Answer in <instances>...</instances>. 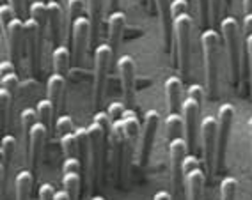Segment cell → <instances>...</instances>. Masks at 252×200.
Returning <instances> with one entry per match:
<instances>
[{"label":"cell","instance_id":"obj_39","mask_svg":"<svg viewBox=\"0 0 252 200\" xmlns=\"http://www.w3.org/2000/svg\"><path fill=\"white\" fill-rule=\"evenodd\" d=\"M55 193H57V191L54 190V186H52L50 182H46V184H43V186L39 188V200H54Z\"/></svg>","mask_w":252,"mask_h":200},{"label":"cell","instance_id":"obj_47","mask_svg":"<svg viewBox=\"0 0 252 200\" xmlns=\"http://www.w3.org/2000/svg\"><path fill=\"white\" fill-rule=\"evenodd\" d=\"M187 4H189V7H190V9H192V5L197 4V0H187Z\"/></svg>","mask_w":252,"mask_h":200},{"label":"cell","instance_id":"obj_5","mask_svg":"<svg viewBox=\"0 0 252 200\" xmlns=\"http://www.w3.org/2000/svg\"><path fill=\"white\" fill-rule=\"evenodd\" d=\"M169 154H171V186H172V199L181 200L185 188V172L183 163L189 154V143L181 137L174 138L169 145Z\"/></svg>","mask_w":252,"mask_h":200},{"label":"cell","instance_id":"obj_32","mask_svg":"<svg viewBox=\"0 0 252 200\" xmlns=\"http://www.w3.org/2000/svg\"><path fill=\"white\" fill-rule=\"evenodd\" d=\"M61 149L64 152V158H78L77 151V138H75V131L61 135Z\"/></svg>","mask_w":252,"mask_h":200},{"label":"cell","instance_id":"obj_33","mask_svg":"<svg viewBox=\"0 0 252 200\" xmlns=\"http://www.w3.org/2000/svg\"><path fill=\"white\" fill-rule=\"evenodd\" d=\"M238 182L234 177H224L220 182V197L222 200H236Z\"/></svg>","mask_w":252,"mask_h":200},{"label":"cell","instance_id":"obj_26","mask_svg":"<svg viewBox=\"0 0 252 200\" xmlns=\"http://www.w3.org/2000/svg\"><path fill=\"white\" fill-rule=\"evenodd\" d=\"M105 0H87L89 7V20H91V45H94L99 36V25H101V16H103Z\"/></svg>","mask_w":252,"mask_h":200},{"label":"cell","instance_id":"obj_1","mask_svg":"<svg viewBox=\"0 0 252 200\" xmlns=\"http://www.w3.org/2000/svg\"><path fill=\"white\" fill-rule=\"evenodd\" d=\"M190 30H192V16L187 0H172L174 62L180 67L183 78H187L190 73Z\"/></svg>","mask_w":252,"mask_h":200},{"label":"cell","instance_id":"obj_6","mask_svg":"<svg viewBox=\"0 0 252 200\" xmlns=\"http://www.w3.org/2000/svg\"><path fill=\"white\" fill-rule=\"evenodd\" d=\"M219 133H217V156H215V172H222L225 163V151H227V140H229L231 128L234 120V107L229 103H224L219 108Z\"/></svg>","mask_w":252,"mask_h":200},{"label":"cell","instance_id":"obj_51","mask_svg":"<svg viewBox=\"0 0 252 200\" xmlns=\"http://www.w3.org/2000/svg\"><path fill=\"white\" fill-rule=\"evenodd\" d=\"M142 2H144V4H148V0H142Z\"/></svg>","mask_w":252,"mask_h":200},{"label":"cell","instance_id":"obj_18","mask_svg":"<svg viewBox=\"0 0 252 200\" xmlns=\"http://www.w3.org/2000/svg\"><path fill=\"white\" fill-rule=\"evenodd\" d=\"M82 161L78 158H64L63 161V188L69 193V199L78 200L80 193Z\"/></svg>","mask_w":252,"mask_h":200},{"label":"cell","instance_id":"obj_11","mask_svg":"<svg viewBox=\"0 0 252 200\" xmlns=\"http://www.w3.org/2000/svg\"><path fill=\"white\" fill-rule=\"evenodd\" d=\"M160 124V115L157 110H148L144 115V124H142V131H140V140H139V151H137V161L140 167H144L149 161V154L153 149V140L157 135V128Z\"/></svg>","mask_w":252,"mask_h":200},{"label":"cell","instance_id":"obj_4","mask_svg":"<svg viewBox=\"0 0 252 200\" xmlns=\"http://www.w3.org/2000/svg\"><path fill=\"white\" fill-rule=\"evenodd\" d=\"M222 37L225 41V50L229 57V69H231V82L234 87L240 85V67H242V55H240V27L238 22L233 16H225L220 22Z\"/></svg>","mask_w":252,"mask_h":200},{"label":"cell","instance_id":"obj_14","mask_svg":"<svg viewBox=\"0 0 252 200\" xmlns=\"http://www.w3.org/2000/svg\"><path fill=\"white\" fill-rule=\"evenodd\" d=\"M203 107V101H199L195 98H190L187 96V99L181 105V110H183V120H185V140L189 143L190 152L194 154L195 147V138H197V119H199V112Z\"/></svg>","mask_w":252,"mask_h":200},{"label":"cell","instance_id":"obj_19","mask_svg":"<svg viewBox=\"0 0 252 200\" xmlns=\"http://www.w3.org/2000/svg\"><path fill=\"white\" fill-rule=\"evenodd\" d=\"M123 120H125V170L130 169V163H131V158H133V149H135V142H137V137H139V119L137 115L133 114V110H126L125 115H123Z\"/></svg>","mask_w":252,"mask_h":200},{"label":"cell","instance_id":"obj_48","mask_svg":"<svg viewBox=\"0 0 252 200\" xmlns=\"http://www.w3.org/2000/svg\"><path fill=\"white\" fill-rule=\"evenodd\" d=\"M249 129H251V140H252V117L249 119Z\"/></svg>","mask_w":252,"mask_h":200},{"label":"cell","instance_id":"obj_43","mask_svg":"<svg viewBox=\"0 0 252 200\" xmlns=\"http://www.w3.org/2000/svg\"><path fill=\"white\" fill-rule=\"evenodd\" d=\"M155 200H172V195L169 191H158L157 195H155Z\"/></svg>","mask_w":252,"mask_h":200},{"label":"cell","instance_id":"obj_9","mask_svg":"<svg viewBox=\"0 0 252 200\" xmlns=\"http://www.w3.org/2000/svg\"><path fill=\"white\" fill-rule=\"evenodd\" d=\"M25 29H27V54L29 62H31V71L37 75L41 67V50H43L46 27H43L39 22L29 16V20L25 22Z\"/></svg>","mask_w":252,"mask_h":200},{"label":"cell","instance_id":"obj_10","mask_svg":"<svg viewBox=\"0 0 252 200\" xmlns=\"http://www.w3.org/2000/svg\"><path fill=\"white\" fill-rule=\"evenodd\" d=\"M183 172H185V190H187V197L189 200H201L203 195V186H204V173L201 169L197 156L195 154H187L183 163Z\"/></svg>","mask_w":252,"mask_h":200},{"label":"cell","instance_id":"obj_15","mask_svg":"<svg viewBox=\"0 0 252 200\" xmlns=\"http://www.w3.org/2000/svg\"><path fill=\"white\" fill-rule=\"evenodd\" d=\"M117 71L121 78L123 98L126 107H131L135 101V60L130 55H121L117 58Z\"/></svg>","mask_w":252,"mask_h":200},{"label":"cell","instance_id":"obj_16","mask_svg":"<svg viewBox=\"0 0 252 200\" xmlns=\"http://www.w3.org/2000/svg\"><path fill=\"white\" fill-rule=\"evenodd\" d=\"M7 45H9L11 60L14 62V66L20 67L23 48L27 46V29H25V22L18 16L7 27Z\"/></svg>","mask_w":252,"mask_h":200},{"label":"cell","instance_id":"obj_3","mask_svg":"<svg viewBox=\"0 0 252 200\" xmlns=\"http://www.w3.org/2000/svg\"><path fill=\"white\" fill-rule=\"evenodd\" d=\"M201 46L208 96L213 99L219 94V32L212 27L204 29L201 34Z\"/></svg>","mask_w":252,"mask_h":200},{"label":"cell","instance_id":"obj_21","mask_svg":"<svg viewBox=\"0 0 252 200\" xmlns=\"http://www.w3.org/2000/svg\"><path fill=\"white\" fill-rule=\"evenodd\" d=\"M125 25H126V16L123 11H114V13L108 16V41L107 43H108V46H110V50H112L114 57H117V54H119V46H121Z\"/></svg>","mask_w":252,"mask_h":200},{"label":"cell","instance_id":"obj_50","mask_svg":"<svg viewBox=\"0 0 252 200\" xmlns=\"http://www.w3.org/2000/svg\"><path fill=\"white\" fill-rule=\"evenodd\" d=\"M231 2H233V0H225V4L227 5H231Z\"/></svg>","mask_w":252,"mask_h":200},{"label":"cell","instance_id":"obj_28","mask_svg":"<svg viewBox=\"0 0 252 200\" xmlns=\"http://www.w3.org/2000/svg\"><path fill=\"white\" fill-rule=\"evenodd\" d=\"M75 138H77L78 160L82 161V167H84V165H87V161L91 160L89 131H87V128H75Z\"/></svg>","mask_w":252,"mask_h":200},{"label":"cell","instance_id":"obj_34","mask_svg":"<svg viewBox=\"0 0 252 200\" xmlns=\"http://www.w3.org/2000/svg\"><path fill=\"white\" fill-rule=\"evenodd\" d=\"M36 115H37V112H34V108H25V110L20 114V120H22L23 131H25V140L29 138V133H31L32 126L37 122Z\"/></svg>","mask_w":252,"mask_h":200},{"label":"cell","instance_id":"obj_23","mask_svg":"<svg viewBox=\"0 0 252 200\" xmlns=\"http://www.w3.org/2000/svg\"><path fill=\"white\" fill-rule=\"evenodd\" d=\"M64 94H66V76L54 73L46 80V98L52 101L55 112H59L64 105Z\"/></svg>","mask_w":252,"mask_h":200},{"label":"cell","instance_id":"obj_20","mask_svg":"<svg viewBox=\"0 0 252 200\" xmlns=\"http://www.w3.org/2000/svg\"><path fill=\"white\" fill-rule=\"evenodd\" d=\"M14 149H16V138L13 135H4L2 145H0V190H2V197H5V190H7Z\"/></svg>","mask_w":252,"mask_h":200},{"label":"cell","instance_id":"obj_30","mask_svg":"<svg viewBox=\"0 0 252 200\" xmlns=\"http://www.w3.org/2000/svg\"><path fill=\"white\" fill-rule=\"evenodd\" d=\"M165 128H167V140L172 142L174 138L180 137V133L185 129V120L180 114H169L165 119Z\"/></svg>","mask_w":252,"mask_h":200},{"label":"cell","instance_id":"obj_2","mask_svg":"<svg viewBox=\"0 0 252 200\" xmlns=\"http://www.w3.org/2000/svg\"><path fill=\"white\" fill-rule=\"evenodd\" d=\"M110 126H112V120L108 112H96L94 119L87 126V131H89V147H91V173H93V179H98L99 170H101V165L107 160V152H108V135H110Z\"/></svg>","mask_w":252,"mask_h":200},{"label":"cell","instance_id":"obj_41","mask_svg":"<svg viewBox=\"0 0 252 200\" xmlns=\"http://www.w3.org/2000/svg\"><path fill=\"white\" fill-rule=\"evenodd\" d=\"M245 52L249 55V71H251V89H252V34L245 36Z\"/></svg>","mask_w":252,"mask_h":200},{"label":"cell","instance_id":"obj_37","mask_svg":"<svg viewBox=\"0 0 252 200\" xmlns=\"http://www.w3.org/2000/svg\"><path fill=\"white\" fill-rule=\"evenodd\" d=\"M197 11L201 27L208 29V25H210V4H208V0H197Z\"/></svg>","mask_w":252,"mask_h":200},{"label":"cell","instance_id":"obj_7","mask_svg":"<svg viewBox=\"0 0 252 200\" xmlns=\"http://www.w3.org/2000/svg\"><path fill=\"white\" fill-rule=\"evenodd\" d=\"M112 50L108 46V43L96 46L94 50V107L99 108L101 101H103L105 89H107V76H108V67H110V60H112Z\"/></svg>","mask_w":252,"mask_h":200},{"label":"cell","instance_id":"obj_36","mask_svg":"<svg viewBox=\"0 0 252 200\" xmlns=\"http://www.w3.org/2000/svg\"><path fill=\"white\" fill-rule=\"evenodd\" d=\"M84 5H86V0H69L68 2V13H69V25H71L78 16H82V11H84Z\"/></svg>","mask_w":252,"mask_h":200},{"label":"cell","instance_id":"obj_22","mask_svg":"<svg viewBox=\"0 0 252 200\" xmlns=\"http://www.w3.org/2000/svg\"><path fill=\"white\" fill-rule=\"evenodd\" d=\"M46 11H48V36L50 41L55 46L61 45V34H63V7L61 2L48 0L46 2Z\"/></svg>","mask_w":252,"mask_h":200},{"label":"cell","instance_id":"obj_38","mask_svg":"<svg viewBox=\"0 0 252 200\" xmlns=\"http://www.w3.org/2000/svg\"><path fill=\"white\" fill-rule=\"evenodd\" d=\"M55 128H57L59 135L69 133V131H75V126H73V119L69 115H61L55 122Z\"/></svg>","mask_w":252,"mask_h":200},{"label":"cell","instance_id":"obj_42","mask_svg":"<svg viewBox=\"0 0 252 200\" xmlns=\"http://www.w3.org/2000/svg\"><path fill=\"white\" fill-rule=\"evenodd\" d=\"M243 32L245 36L252 34V14H243Z\"/></svg>","mask_w":252,"mask_h":200},{"label":"cell","instance_id":"obj_49","mask_svg":"<svg viewBox=\"0 0 252 200\" xmlns=\"http://www.w3.org/2000/svg\"><path fill=\"white\" fill-rule=\"evenodd\" d=\"M91 200H105V199H103V197L96 195V197H93V199H91Z\"/></svg>","mask_w":252,"mask_h":200},{"label":"cell","instance_id":"obj_46","mask_svg":"<svg viewBox=\"0 0 252 200\" xmlns=\"http://www.w3.org/2000/svg\"><path fill=\"white\" fill-rule=\"evenodd\" d=\"M117 7H119V0H110V11H117Z\"/></svg>","mask_w":252,"mask_h":200},{"label":"cell","instance_id":"obj_8","mask_svg":"<svg viewBox=\"0 0 252 200\" xmlns=\"http://www.w3.org/2000/svg\"><path fill=\"white\" fill-rule=\"evenodd\" d=\"M71 30V58L75 66H82L84 55L87 52L91 41V20L87 16H78L75 22L69 25Z\"/></svg>","mask_w":252,"mask_h":200},{"label":"cell","instance_id":"obj_35","mask_svg":"<svg viewBox=\"0 0 252 200\" xmlns=\"http://www.w3.org/2000/svg\"><path fill=\"white\" fill-rule=\"evenodd\" d=\"M224 2L225 0H208V4H210V25H212V29L219 27V22H222L220 14Z\"/></svg>","mask_w":252,"mask_h":200},{"label":"cell","instance_id":"obj_12","mask_svg":"<svg viewBox=\"0 0 252 200\" xmlns=\"http://www.w3.org/2000/svg\"><path fill=\"white\" fill-rule=\"evenodd\" d=\"M217 133H219V120L208 115L201 122V138H203V154L204 167L208 172L215 170V156H217Z\"/></svg>","mask_w":252,"mask_h":200},{"label":"cell","instance_id":"obj_25","mask_svg":"<svg viewBox=\"0 0 252 200\" xmlns=\"http://www.w3.org/2000/svg\"><path fill=\"white\" fill-rule=\"evenodd\" d=\"M165 96L169 114H178L181 107V78L169 76L165 80Z\"/></svg>","mask_w":252,"mask_h":200},{"label":"cell","instance_id":"obj_29","mask_svg":"<svg viewBox=\"0 0 252 200\" xmlns=\"http://www.w3.org/2000/svg\"><path fill=\"white\" fill-rule=\"evenodd\" d=\"M52 58H54V71L59 73V75L66 76V73H68V69H69V60H71L69 50L64 45L55 46L54 54H52Z\"/></svg>","mask_w":252,"mask_h":200},{"label":"cell","instance_id":"obj_44","mask_svg":"<svg viewBox=\"0 0 252 200\" xmlns=\"http://www.w3.org/2000/svg\"><path fill=\"white\" fill-rule=\"evenodd\" d=\"M54 200H71L69 199V193L66 190H61V191H57V193H55V199Z\"/></svg>","mask_w":252,"mask_h":200},{"label":"cell","instance_id":"obj_13","mask_svg":"<svg viewBox=\"0 0 252 200\" xmlns=\"http://www.w3.org/2000/svg\"><path fill=\"white\" fill-rule=\"evenodd\" d=\"M108 140H110V170H112L114 177H117L119 170H121V163L125 160L126 138H125V120H123V117L112 120Z\"/></svg>","mask_w":252,"mask_h":200},{"label":"cell","instance_id":"obj_27","mask_svg":"<svg viewBox=\"0 0 252 200\" xmlns=\"http://www.w3.org/2000/svg\"><path fill=\"white\" fill-rule=\"evenodd\" d=\"M34 182V173L32 170H20L14 177V184H16V200H29L31 195V188Z\"/></svg>","mask_w":252,"mask_h":200},{"label":"cell","instance_id":"obj_31","mask_svg":"<svg viewBox=\"0 0 252 200\" xmlns=\"http://www.w3.org/2000/svg\"><path fill=\"white\" fill-rule=\"evenodd\" d=\"M36 112H37V117H39L41 122H43L48 129L52 128V119H54V114H55V108H54V105H52V101H50L48 98L41 99V101L37 103Z\"/></svg>","mask_w":252,"mask_h":200},{"label":"cell","instance_id":"obj_17","mask_svg":"<svg viewBox=\"0 0 252 200\" xmlns=\"http://www.w3.org/2000/svg\"><path fill=\"white\" fill-rule=\"evenodd\" d=\"M50 129L46 128L41 120H37L36 124L32 126L31 133L27 138V161L29 167L34 173H36L37 165H39V158H41V151H43V145H45V140L48 137Z\"/></svg>","mask_w":252,"mask_h":200},{"label":"cell","instance_id":"obj_40","mask_svg":"<svg viewBox=\"0 0 252 200\" xmlns=\"http://www.w3.org/2000/svg\"><path fill=\"white\" fill-rule=\"evenodd\" d=\"M7 2H9V5L14 9L16 16L22 18L23 14H25V4H27V0H7Z\"/></svg>","mask_w":252,"mask_h":200},{"label":"cell","instance_id":"obj_24","mask_svg":"<svg viewBox=\"0 0 252 200\" xmlns=\"http://www.w3.org/2000/svg\"><path fill=\"white\" fill-rule=\"evenodd\" d=\"M160 16V25H162L163 45L169 50L172 45V0H155Z\"/></svg>","mask_w":252,"mask_h":200},{"label":"cell","instance_id":"obj_52","mask_svg":"<svg viewBox=\"0 0 252 200\" xmlns=\"http://www.w3.org/2000/svg\"><path fill=\"white\" fill-rule=\"evenodd\" d=\"M54 2H61V0H54Z\"/></svg>","mask_w":252,"mask_h":200},{"label":"cell","instance_id":"obj_45","mask_svg":"<svg viewBox=\"0 0 252 200\" xmlns=\"http://www.w3.org/2000/svg\"><path fill=\"white\" fill-rule=\"evenodd\" d=\"M243 14H252V0H242Z\"/></svg>","mask_w":252,"mask_h":200}]
</instances>
